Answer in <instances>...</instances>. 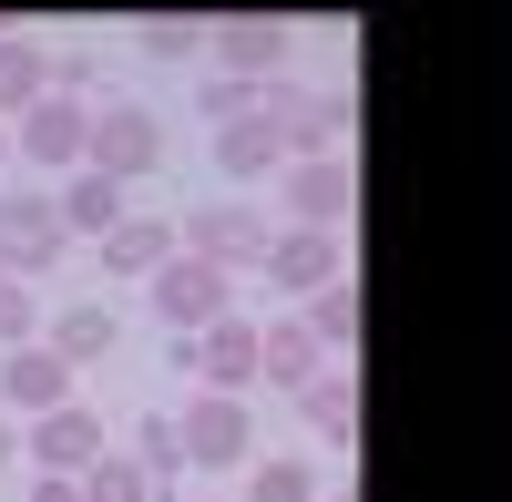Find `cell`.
<instances>
[{
    "label": "cell",
    "instance_id": "obj_17",
    "mask_svg": "<svg viewBox=\"0 0 512 502\" xmlns=\"http://www.w3.org/2000/svg\"><path fill=\"white\" fill-rule=\"evenodd\" d=\"M164 257H175V226H164V216H123V226L103 236V267H113V277H154Z\"/></svg>",
    "mask_w": 512,
    "mask_h": 502
},
{
    "label": "cell",
    "instance_id": "obj_27",
    "mask_svg": "<svg viewBox=\"0 0 512 502\" xmlns=\"http://www.w3.org/2000/svg\"><path fill=\"white\" fill-rule=\"evenodd\" d=\"M205 113H216V134H226V123H246V113H256V93L216 72V82H205Z\"/></svg>",
    "mask_w": 512,
    "mask_h": 502
},
{
    "label": "cell",
    "instance_id": "obj_5",
    "mask_svg": "<svg viewBox=\"0 0 512 502\" xmlns=\"http://www.w3.org/2000/svg\"><path fill=\"white\" fill-rule=\"evenodd\" d=\"M175 257L216 267V277H256V257H267V216H256V205H205V216L175 236Z\"/></svg>",
    "mask_w": 512,
    "mask_h": 502
},
{
    "label": "cell",
    "instance_id": "obj_19",
    "mask_svg": "<svg viewBox=\"0 0 512 502\" xmlns=\"http://www.w3.org/2000/svg\"><path fill=\"white\" fill-rule=\"evenodd\" d=\"M123 462H134L154 492H175V472H185V441H175V410H144L134 421V451H123Z\"/></svg>",
    "mask_w": 512,
    "mask_h": 502
},
{
    "label": "cell",
    "instance_id": "obj_28",
    "mask_svg": "<svg viewBox=\"0 0 512 502\" xmlns=\"http://www.w3.org/2000/svg\"><path fill=\"white\" fill-rule=\"evenodd\" d=\"M21 502H82V492H72V482H52V472H41V482H31Z\"/></svg>",
    "mask_w": 512,
    "mask_h": 502
},
{
    "label": "cell",
    "instance_id": "obj_16",
    "mask_svg": "<svg viewBox=\"0 0 512 502\" xmlns=\"http://www.w3.org/2000/svg\"><path fill=\"white\" fill-rule=\"evenodd\" d=\"M113 339H123V318H113V308H62L41 349H52L62 369H93V359H113Z\"/></svg>",
    "mask_w": 512,
    "mask_h": 502
},
{
    "label": "cell",
    "instance_id": "obj_29",
    "mask_svg": "<svg viewBox=\"0 0 512 502\" xmlns=\"http://www.w3.org/2000/svg\"><path fill=\"white\" fill-rule=\"evenodd\" d=\"M11 441H21V431H11V421H0V462H11Z\"/></svg>",
    "mask_w": 512,
    "mask_h": 502
},
{
    "label": "cell",
    "instance_id": "obj_23",
    "mask_svg": "<svg viewBox=\"0 0 512 502\" xmlns=\"http://www.w3.org/2000/svg\"><path fill=\"white\" fill-rule=\"evenodd\" d=\"M72 492H82V502H154V482H144L134 462H123V451H103V462H93V472H82Z\"/></svg>",
    "mask_w": 512,
    "mask_h": 502
},
{
    "label": "cell",
    "instance_id": "obj_9",
    "mask_svg": "<svg viewBox=\"0 0 512 502\" xmlns=\"http://www.w3.org/2000/svg\"><path fill=\"white\" fill-rule=\"evenodd\" d=\"M175 441H185V462H205V472H226V462H246V441H256V421H246V400H185V421H175Z\"/></svg>",
    "mask_w": 512,
    "mask_h": 502
},
{
    "label": "cell",
    "instance_id": "obj_18",
    "mask_svg": "<svg viewBox=\"0 0 512 502\" xmlns=\"http://www.w3.org/2000/svg\"><path fill=\"white\" fill-rule=\"evenodd\" d=\"M297 410H308L318 441H349V431H359V380H349V369H318V380L297 390Z\"/></svg>",
    "mask_w": 512,
    "mask_h": 502
},
{
    "label": "cell",
    "instance_id": "obj_15",
    "mask_svg": "<svg viewBox=\"0 0 512 502\" xmlns=\"http://www.w3.org/2000/svg\"><path fill=\"white\" fill-rule=\"evenodd\" d=\"M0 400L41 421V410H62V400H72V369H62L52 349H0Z\"/></svg>",
    "mask_w": 512,
    "mask_h": 502
},
{
    "label": "cell",
    "instance_id": "obj_11",
    "mask_svg": "<svg viewBox=\"0 0 512 502\" xmlns=\"http://www.w3.org/2000/svg\"><path fill=\"white\" fill-rule=\"evenodd\" d=\"M82 123H93V103H62V93H41L21 123H0V134L21 144V164H82Z\"/></svg>",
    "mask_w": 512,
    "mask_h": 502
},
{
    "label": "cell",
    "instance_id": "obj_24",
    "mask_svg": "<svg viewBox=\"0 0 512 502\" xmlns=\"http://www.w3.org/2000/svg\"><path fill=\"white\" fill-rule=\"evenodd\" d=\"M246 502H318V472L308 462H256L246 472Z\"/></svg>",
    "mask_w": 512,
    "mask_h": 502
},
{
    "label": "cell",
    "instance_id": "obj_7",
    "mask_svg": "<svg viewBox=\"0 0 512 502\" xmlns=\"http://www.w3.org/2000/svg\"><path fill=\"white\" fill-rule=\"evenodd\" d=\"M103 451H113V441H103V421H93L82 400H62V410H41V421H31V462L52 472V482H82Z\"/></svg>",
    "mask_w": 512,
    "mask_h": 502
},
{
    "label": "cell",
    "instance_id": "obj_25",
    "mask_svg": "<svg viewBox=\"0 0 512 502\" xmlns=\"http://www.w3.org/2000/svg\"><path fill=\"white\" fill-rule=\"evenodd\" d=\"M144 52H154V62H195V52H205V21L154 11V21H144Z\"/></svg>",
    "mask_w": 512,
    "mask_h": 502
},
{
    "label": "cell",
    "instance_id": "obj_13",
    "mask_svg": "<svg viewBox=\"0 0 512 502\" xmlns=\"http://www.w3.org/2000/svg\"><path fill=\"white\" fill-rule=\"evenodd\" d=\"M52 216H62V236H93V246H103L123 216H134V195H123L113 175H93V164H72V185L52 195Z\"/></svg>",
    "mask_w": 512,
    "mask_h": 502
},
{
    "label": "cell",
    "instance_id": "obj_20",
    "mask_svg": "<svg viewBox=\"0 0 512 502\" xmlns=\"http://www.w3.org/2000/svg\"><path fill=\"white\" fill-rule=\"evenodd\" d=\"M216 164H226V175L236 185H256V175H277V134H267V113H246V123H226V134H216Z\"/></svg>",
    "mask_w": 512,
    "mask_h": 502
},
{
    "label": "cell",
    "instance_id": "obj_14",
    "mask_svg": "<svg viewBox=\"0 0 512 502\" xmlns=\"http://www.w3.org/2000/svg\"><path fill=\"white\" fill-rule=\"evenodd\" d=\"M328 369V349L308 339V318H277V328H256V380L267 390H308Z\"/></svg>",
    "mask_w": 512,
    "mask_h": 502
},
{
    "label": "cell",
    "instance_id": "obj_4",
    "mask_svg": "<svg viewBox=\"0 0 512 502\" xmlns=\"http://www.w3.org/2000/svg\"><path fill=\"white\" fill-rule=\"evenodd\" d=\"M175 369H195L216 400H246L256 390V318H216V328H195V339H175Z\"/></svg>",
    "mask_w": 512,
    "mask_h": 502
},
{
    "label": "cell",
    "instance_id": "obj_2",
    "mask_svg": "<svg viewBox=\"0 0 512 502\" xmlns=\"http://www.w3.org/2000/svg\"><path fill=\"white\" fill-rule=\"evenodd\" d=\"M144 298H154V318L175 328V339H195V328H216V318L236 308V277L195 267V257H164V267L144 277Z\"/></svg>",
    "mask_w": 512,
    "mask_h": 502
},
{
    "label": "cell",
    "instance_id": "obj_1",
    "mask_svg": "<svg viewBox=\"0 0 512 502\" xmlns=\"http://www.w3.org/2000/svg\"><path fill=\"white\" fill-rule=\"evenodd\" d=\"M82 164L113 175V185L154 175V164H164V123H154L144 103H93V123H82Z\"/></svg>",
    "mask_w": 512,
    "mask_h": 502
},
{
    "label": "cell",
    "instance_id": "obj_21",
    "mask_svg": "<svg viewBox=\"0 0 512 502\" xmlns=\"http://www.w3.org/2000/svg\"><path fill=\"white\" fill-rule=\"evenodd\" d=\"M308 339L318 349H359V277H328L308 298Z\"/></svg>",
    "mask_w": 512,
    "mask_h": 502
},
{
    "label": "cell",
    "instance_id": "obj_22",
    "mask_svg": "<svg viewBox=\"0 0 512 502\" xmlns=\"http://www.w3.org/2000/svg\"><path fill=\"white\" fill-rule=\"evenodd\" d=\"M41 103V52H31V41H11V31H0V123H21Z\"/></svg>",
    "mask_w": 512,
    "mask_h": 502
},
{
    "label": "cell",
    "instance_id": "obj_8",
    "mask_svg": "<svg viewBox=\"0 0 512 502\" xmlns=\"http://www.w3.org/2000/svg\"><path fill=\"white\" fill-rule=\"evenodd\" d=\"M359 205V175H349V154H318V164H287V216L308 226V236H338V216Z\"/></svg>",
    "mask_w": 512,
    "mask_h": 502
},
{
    "label": "cell",
    "instance_id": "obj_6",
    "mask_svg": "<svg viewBox=\"0 0 512 502\" xmlns=\"http://www.w3.org/2000/svg\"><path fill=\"white\" fill-rule=\"evenodd\" d=\"M62 246H72V236H62V216H52V195H0V277L31 287Z\"/></svg>",
    "mask_w": 512,
    "mask_h": 502
},
{
    "label": "cell",
    "instance_id": "obj_12",
    "mask_svg": "<svg viewBox=\"0 0 512 502\" xmlns=\"http://www.w3.org/2000/svg\"><path fill=\"white\" fill-rule=\"evenodd\" d=\"M205 41H216L226 82H246V93H256V82H277V72H287V21H216Z\"/></svg>",
    "mask_w": 512,
    "mask_h": 502
},
{
    "label": "cell",
    "instance_id": "obj_10",
    "mask_svg": "<svg viewBox=\"0 0 512 502\" xmlns=\"http://www.w3.org/2000/svg\"><path fill=\"white\" fill-rule=\"evenodd\" d=\"M256 277H267V287H287V298H318V287H328V277H349V267H338V236H308V226H287V236H267Z\"/></svg>",
    "mask_w": 512,
    "mask_h": 502
},
{
    "label": "cell",
    "instance_id": "obj_30",
    "mask_svg": "<svg viewBox=\"0 0 512 502\" xmlns=\"http://www.w3.org/2000/svg\"><path fill=\"white\" fill-rule=\"evenodd\" d=\"M0 164H11V134H0Z\"/></svg>",
    "mask_w": 512,
    "mask_h": 502
},
{
    "label": "cell",
    "instance_id": "obj_3",
    "mask_svg": "<svg viewBox=\"0 0 512 502\" xmlns=\"http://www.w3.org/2000/svg\"><path fill=\"white\" fill-rule=\"evenodd\" d=\"M256 113H267V134H277L287 164H318V154H338V134H349V103L287 93V82H267V93H256Z\"/></svg>",
    "mask_w": 512,
    "mask_h": 502
},
{
    "label": "cell",
    "instance_id": "obj_26",
    "mask_svg": "<svg viewBox=\"0 0 512 502\" xmlns=\"http://www.w3.org/2000/svg\"><path fill=\"white\" fill-rule=\"evenodd\" d=\"M31 318H41V308H31V287H21V277H0V349H31Z\"/></svg>",
    "mask_w": 512,
    "mask_h": 502
}]
</instances>
